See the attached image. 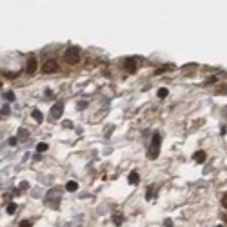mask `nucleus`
<instances>
[{
    "label": "nucleus",
    "instance_id": "0eeeda50",
    "mask_svg": "<svg viewBox=\"0 0 227 227\" xmlns=\"http://www.w3.org/2000/svg\"><path fill=\"white\" fill-rule=\"evenodd\" d=\"M29 75H33L35 71H37V58L35 57H29V60H27V69H25Z\"/></svg>",
    "mask_w": 227,
    "mask_h": 227
},
{
    "label": "nucleus",
    "instance_id": "6ab92c4d",
    "mask_svg": "<svg viewBox=\"0 0 227 227\" xmlns=\"http://www.w3.org/2000/svg\"><path fill=\"white\" fill-rule=\"evenodd\" d=\"M20 227H33V224H31L29 220H22V222H20Z\"/></svg>",
    "mask_w": 227,
    "mask_h": 227
},
{
    "label": "nucleus",
    "instance_id": "dca6fc26",
    "mask_svg": "<svg viewBox=\"0 0 227 227\" xmlns=\"http://www.w3.org/2000/svg\"><path fill=\"white\" fill-rule=\"evenodd\" d=\"M169 95V89H165V87H160L158 89V98H165Z\"/></svg>",
    "mask_w": 227,
    "mask_h": 227
},
{
    "label": "nucleus",
    "instance_id": "ddd939ff",
    "mask_svg": "<svg viewBox=\"0 0 227 227\" xmlns=\"http://www.w3.org/2000/svg\"><path fill=\"white\" fill-rule=\"evenodd\" d=\"M122 222H124V216L122 214H113V224L115 225H122Z\"/></svg>",
    "mask_w": 227,
    "mask_h": 227
},
{
    "label": "nucleus",
    "instance_id": "20e7f679",
    "mask_svg": "<svg viewBox=\"0 0 227 227\" xmlns=\"http://www.w3.org/2000/svg\"><path fill=\"white\" fill-rule=\"evenodd\" d=\"M42 71H44L45 75L57 73V71H58V62H57V60H45L44 65H42Z\"/></svg>",
    "mask_w": 227,
    "mask_h": 227
},
{
    "label": "nucleus",
    "instance_id": "39448f33",
    "mask_svg": "<svg viewBox=\"0 0 227 227\" xmlns=\"http://www.w3.org/2000/svg\"><path fill=\"white\" fill-rule=\"evenodd\" d=\"M62 111H64V104L57 102L51 107V116H53V118H60V116H62Z\"/></svg>",
    "mask_w": 227,
    "mask_h": 227
},
{
    "label": "nucleus",
    "instance_id": "aec40b11",
    "mask_svg": "<svg viewBox=\"0 0 227 227\" xmlns=\"http://www.w3.org/2000/svg\"><path fill=\"white\" fill-rule=\"evenodd\" d=\"M145 198H147V200H151V198H153V189H147V193H145Z\"/></svg>",
    "mask_w": 227,
    "mask_h": 227
},
{
    "label": "nucleus",
    "instance_id": "393cba45",
    "mask_svg": "<svg viewBox=\"0 0 227 227\" xmlns=\"http://www.w3.org/2000/svg\"><path fill=\"white\" fill-rule=\"evenodd\" d=\"M225 116H227V107H225Z\"/></svg>",
    "mask_w": 227,
    "mask_h": 227
},
{
    "label": "nucleus",
    "instance_id": "9b49d317",
    "mask_svg": "<svg viewBox=\"0 0 227 227\" xmlns=\"http://www.w3.org/2000/svg\"><path fill=\"white\" fill-rule=\"evenodd\" d=\"M65 189H67L69 193H75V191L78 189V184H76L75 180H71V182H67V186H65Z\"/></svg>",
    "mask_w": 227,
    "mask_h": 227
},
{
    "label": "nucleus",
    "instance_id": "f8f14e48",
    "mask_svg": "<svg viewBox=\"0 0 227 227\" xmlns=\"http://www.w3.org/2000/svg\"><path fill=\"white\" fill-rule=\"evenodd\" d=\"M31 115H33V118H35L38 124H40L42 120H44V116H42V113L38 111V109H33V111H31Z\"/></svg>",
    "mask_w": 227,
    "mask_h": 227
},
{
    "label": "nucleus",
    "instance_id": "bb28decb",
    "mask_svg": "<svg viewBox=\"0 0 227 227\" xmlns=\"http://www.w3.org/2000/svg\"><path fill=\"white\" fill-rule=\"evenodd\" d=\"M225 220H227V218H225Z\"/></svg>",
    "mask_w": 227,
    "mask_h": 227
},
{
    "label": "nucleus",
    "instance_id": "4468645a",
    "mask_svg": "<svg viewBox=\"0 0 227 227\" xmlns=\"http://www.w3.org/2000/svg\"><path fill=\"white\" fill-rule=\"evenodd\" d=\"M6 211H7V214H15V211H17V204L9 202V204H7V207H6Z\"/></svg>",
    "mask_w": 227,
    "mask_h": 227
},
{
    "label": "nucleus",
    "instance_id": "6e6552de",
    "mask_svg": "<svg viewBox=\"0 0 227 227\" xmlns=\"http://www.w3.org/2000/svg\"><path fill=\"white\" fill-rule=\"evenodd\" d=\"M127 182H129L131 186H136V184L140 182V174H138L136 171H131V173H129V176H127Z\"/></svg>",
    "mask_w": 227,
    "mask_h": 227
},
{
    "label": "nucleus",
    "instance_id": "a211bd4d",
    "mask_svg": "<svg viewBox=\"0 0 227 227\" xmlns=\"http://www.w3.org/2000/svg\"><path fill=\"white\" fill-rule=\"evenodd\" d=\"M11 113V109H9V105H2V116H7Z\"/></svg>",
    "mask_w": 227,
    "mask_h": 227
},
{
    "label": "nucleus",
    "instance_id": "5701e85b",
    "mask_svg": "<svg viewBox=\"0 0 227 227\" xmlns=\"http://www.w3.org/2000/svg\"><path fill=\"white\" fill-rule=\"evenodd\" d=\"M9 145H17V138H9Z\"/></svg>",
    "mask_w": 227,
    "mask_h": 227
},
{
    "label": "nucleus",
    "instance_id": "9d476101",
    "mask_svg": "<svg viewBox=\"0 0 227 227\" xmlns=\"http://www.w3.org/2000/svg\"><path fill=\"white\" fill-rule=\"evenodd\" d=\"M27 138H29V133H27L25 129H18V140H20V142H25Z\"/></svg>",
    "mask_w": 227,
    "mask_h": 227
},
{
    "label": "nucleus",
    "instance_id": "f257e3e1",
    "mask_svg": "<svg viewBox=\"0 0 227 227\" xmlns=\"http://www.w3.org/2000/svg\"><path fill=\"white\" fill-rule=\"evenodd\" d=\"M160 145H162V135L158 131L153 133V140H151V145H149V151H147V156L149 160H156L158 155H160Z\"/></svg>",
    "mask_w": 227,
    "mask_h": 227
},
{
    "label": "nucleus",
    "instance_id": "4be33fe9",
    "mask_svg": "<svg viewBox=\"0 0 227 227\" xmlns=\"http://www.w3.org/2000/svg\"><path fill=\"white\" fill-rule=\"evenodd\" d=\"M214 82H216V76H209L205 80V84H214Z\"/></svg>",
    "mask_w": 227,
    "mask_h": 227
},
{
    "label": "nucleus",
    "instance_id": "2eb2a0df",
    "mask_svg": "<svg viewBox=\"0 0 227 227\" xmlns=\"http://www.w3.org/2000/svg\"><path fill=\"white\" fill-rule=\"evenodd\" d=\"M4 98H6L7 102H13V100H15V95H13V91H6V93H4Z\"/></svg>",
    "mask_w": 227,
    "mask_h": 227
},
{
    "label": "nucleus",
    "instance_id": "1a4fd4ad",
    "mask_svg": "<svg viewBox=\"0 0 227 227\" xmlns=\"http://www.w3.org/2000/svg\"><path fill=\"white\" fill-rule=\"evenodd\" d=\"M193 158H194L196 164H204V162H205V153H204V151H196Z\"/></svg>",
    "mask_w": 227,
    "mask_h": 227
},
{
    "label": "nucleus",
    "instance_id": "423d86ee",
    "mask_svg": "<svg viewBox=\"0 0 227 227\" xmlns=\"http://www.w3.org/2000/svg\"><path fill=\"white\" fill-rule=\"evenodd\" d=\"M136 65H138V64H136L135 58H125L124 60V67L129 71V73H135V71H136Z\"/></svg>",
    "mask_w": 227,
    "mask_h": 227
},
{
    "label": "nucleus",
    "instance_id": "412c9836",
    "mask_svg": "<svg viewBox=\"0 0 227 227\" xmlns=\"http://www.w3.org/2000/svg\"><path fill=\"white\" fill-rule=\"evenodd\" d=\"M164 224H165V227H173V220H171V218H165Z\"/></svg>",
    "mask_w": 227,
    "mask_h": 227
},
{
    "label": "nucleus",
    "instance_id": "a878e982",
    "mask_svg": "<svg viewBox=\"0 0 227 227\" xmlns=\"http://www.w3.org/2000/svg\"><path fill=\"white\" fill-rule=\"evenodd\" d=\"M218 227H222V225H218Z\"/></svg>",
    "mask_w": 227,
    "mask_h": 227
},
{
    "label": "nucleus",
    "instance_id": "f03ea898",
    "mask_svg": "<svg viewBox=\"0 0 227 227\" xmlns=\"http://www.w3.org/2000/svg\"><path fill=\"white\" fill-rule=\"evenodd\" d=\"M60 200H62V189L60 187H53L51 191H47L45 194V204L53 209H58L60 207Z\"/></svg>",
    "mask_w": 227,
    "mask_h": 227
},
{
    "label": "nucleus",
    "instance_id": "f3484780",
    "mask_svg": "<svg viewBox=\"0 0 227 227\" xmlns=\"http://www.w3.org/2000/svg\"><path fill=\"white\" fill-rule=\"evenodd\" d=\"M44 151H47V144H45V142H40V144L37 145V153H44Z\"/></svg>",
    "mask_w": 227,
    "mask_h": 227
},
{
    "label": "nucleus",
    "instance_id": "7ed1b4c3",
    "mask_svg": "<svg viewBox=\"0 0 227 227\" xmlns=\"http://www.w3.org/2000/svg\"><path fill=\"white\" fill-rule=\"evenodd\" d=\"M64 60H65V64H69V65L78 64V60H80V49L78 47H67L65 53H64Z\"/></svg>",
    "mask_w": 227,
    "mask_h": 227
},
{
    "label": "nucleus",
    "instance_id": "b1692460",
    "mask_svg": "<svg viewBox=\"0 0 227 227\" xmlns=\"http://www.w3.org/2000/svg\"><path fill=\"white\" fill-rule=\"evenodd\" d=\"M224 205L227 207V194H225V198H224Z\"/></svg>",
    "mask_w": 227,
    "mask_h": 227
}]
</instances>
